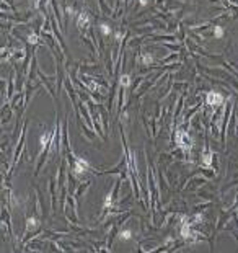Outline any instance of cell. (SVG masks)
Segmentation results:
<instances>
[{"label": "cell", "mask_w": 238, "mask_h": 253, "mask_svg": "<svg viewBox=\"0 0 238 253\" xmlns=\"http://www.w3.org/2000/svg\"><path fill=\"white\" fill-rule=\"evenodd\" d=\"M222 100H223V96L220 93H217V91H210L207 95V103L209 105H220Z\"/></svg>", "instance_id": "1"}, {"label": "cell", "mask_w": 238, "mask_h": 253, "mask_svg": "<svg viewBox=\"0 0 238 253\" xmlns=\"http://www.w3.org/2000/svg\"><path fill=\"white\" fill-rule=\"evenodd\" d=\"M132 238V232L129 230V229H126V230H122V232L119 233V240H122V242H127Z\"/></svg>", "instance_id": "2"}, {"label": "cell", "mask_w": 238, "mask_h": 253, "mask_svg": "<svg viewBox=\"0 0 238 253\" xmlns=\"http://www.w3.org/2000/svg\"><path fill=\"white\" fill-rule=\"evenodd\" d=\"M119 83H121V87H129L131 85V77L127 74L121 75V79H119Z\"/></svg>", "instance_id": "3"}, {"label": "cell", "mask_w": 238, "mask_h": 253, "mask_svg": "<svg viewBox=\"0 0 238 253\" xmlns=\"http://www.w3.org/2000/svg\"><path fill=\"white\" fill-rule=\"evenodd\" d=\"M100 31H101L103 36H109L111 34V26L106 25V23H101V25H100Z\"/></svg>", "instance_id": "4"}, {"label": "cell", "mask_w": 238, "mask_h": 253, "mask_svg": "<svg viewBox=\"0 0 238 253\" xmlns=\"http://www.w3.org/2000/svg\"><path fill=\"white\" fill-rule=\"evenodd\" d=\"M38 224H39V222H38L36 217H29V219H28V224H26V229H28V230H33L34 227H38Z\"/></svg>", "instance_id": "5"}, {"label": "cell", "mask_w": 238, "mask_h": 253, "mask_svg": "<svg viewBox=\"0 0 238 253\" xmlns=\"http://www.w3.org/2000/svg\"><path fill=\"white\" fill-rule=\"evenodd\" d=\"M223 36V29H222V26H215L214 28V38L215 39H219V38Z\"/></svg>", "instance_id": "6"}, {"label": "cell", "mask_w": 238, "mask_h": 253, "mask_svg": "<svg viewBox=\"0 0 238 253\" xmlns=\"http://www.w3.org/2000/svg\"><path fill=\"white\" fill-rule=\"evenodd\" d=\"M153 62V57L150 54H144L142 56V64H145V66H150V64Z\"/></svg>", "instance_id": "7"}, {"label": "cell", "mask_w": 238, "mask_h": 253, "mask_svg": "<svg viewBox=\"0 0 238 253\" xmlns=\"http://www.w3.org/2000/svg\"><path fill=\"white\" fill-rule=\"evenodd\" d=\"M28 41L31 43V44H36V43H38V36H36V34H31V36L28 38Z\"/></svg>", "instance_id": "8"}, {"label": "cell", "mask_w": 238, "mask_h": 253, "mask_svg": "<svg viewBox=\"0 0 238 253\" xmlns=\"http://www.w3.org/2000/svg\"><path fill=\"white\" fill-rule=\"evenodd\" d=\"M147 2H148V0H140V5L144 7V5H147Z\"/></svg>", "instance_id": "9"}]
</instances>
